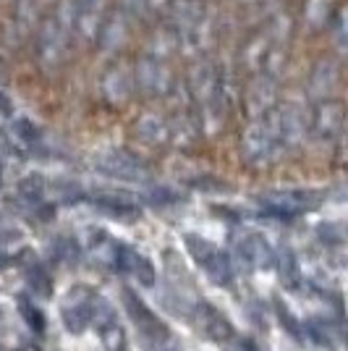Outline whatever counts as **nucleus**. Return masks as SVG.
<instances>
[{
    "mask_svg": "<svg viewBox=\"0 0 348 351\" xmlns=\"http://www.w3.org/2000/svg\"><path fill=\"white\" fill-rule=\"evenodd\" d=\"M186 249L191 252V257L197 260V265L202 267L207 273V278L218 286H228L233 278V270H231V260L220 252L212 241H207L202 236H186Z\"/></svg>",
    "mask_w": 348,
    "mask_h": 351,
    "instance_id": "nucleus-1",
    "label": "nucleus"
},
{
    "mask_svg": "<svg viewBox=\"0 0 348 351\" xmlns=\"http://www.w3.org/2000/svg\"><path fill=\"white\" fill-rule=\"evenodd\" d=\"M262 207L277 218H296L306 210H314L319 205V197L306 191H270L260 197Z\"/></svg>",
    "mask_w": 348,
    "mask_h": 351,
    "instance_id": "nucleus-2",
    "label": "nucleus"
},
{
    "mask_svg": "<svg viewBox=\"0 0 348 351\" xmlns=\"http://www.w3.org/2000/svg\"><path fill=\"white\" fill-rule=\"evenodd\" d=\"M191 320L197 322V328L202 330L207 338H212V341H218V343H228L233 338V325L231 320L220 312L218 307H212L210 302H204L199 299L194 309H191Z\"/></svg>",
    "mask_w": 348,
    "mask_h": 351,
    "instance_id": "nucleus-3",
    "label": "nucleus"
},
{
    "mask_svg": "<svg viewBox=\"0 0 348 351\" xmlns=\"http://www.w3.org/2000/svg\"><path fill=\"white\" fill-rule=\"evenodd\" d=\"M123 304H126V312L129 317L136 322L139 333L145 341H158V338H171V330L158 320V315L147 307L142 299H136V293L123 289Z\"/></svg>",
    "mask_w": 348,
    "mask_h": 351,
    "instance_id": "nucleus-4",
    "label": "nucleus"
},
{
    "mask_svg": "<svg viewBox=\"0 0 348 351\" xmlns=\"http://www.w3.org/2000/svg\"><path fill=\"white\" fill-rule=\"evenodd\" d=\"M236 252H238L241 263L247 265V267H254V270L270 267V265L275 263V252L260 234L238 236L236 239Z\"/></svg>",
    "mask_w": 348,
    "mask_h": 351,
    "instance_id": "nucleus-5",
    "label": "nucleus"
},
{
    "mask_svg": "<svg viewBox=\"0 0 348 351\" xmlns=\"http://www.w3.org/2000/svg\"><path fill=\"white\" fill-rule=\"evenodd\" d=\"M92 304H95V296L87 289H76L69 296V302L63 304V320L71 333H82L87 322H92Z\"/></svg>",
    "mask_w": 348,
    "mask_h": 351,
    "instance_id": "nucleus-6",
    "label": "nucleus"
},
{
    "mask_svg": "<svg viewBox=\"0 0 348 351\" xmlns=\"http://www.w3.org/2000/svg\"><path fill=\"white\" fill-rule=\"evenodd\" d=\"M116 267L121 270V273H131L142 286H155V280H158L155 267H152V263L147 260L145 254L134 252L131 247H123V244H118Z\"/></svg>",
    "mask_w": 348,
    "mask_h": 351,
    "instance_id": "nucleus-7",
    "label": "nucleus"
},
{
    "mask_svg": "<svg viewBox=\"0 0 348 351\" xmlns=\"http://www.w3.org/2000/svg\"><path fill=\"white\" fill-rule=\"evenodd\" d=\"M100 168L105 173L118 176V178H145V165L136 160H131L129 155H110L100 160Z\"/></svg>",
    "mask_w": 348,
    "mask_h": 351,
    "instance_id": "nucleus-8",
    "label": "nucleus"
},
{
    "mask_svg": "<svg viewBox=\"0 0 348 351\" xmlns=\"http://www.w3.org/2000/svg\"><path fill=\"white\" fill-rule=\"evenodd\" d=\"M89 254L95 257V263L116 267L118 244L108 234H92V239H89Z\"/></svg>",
    "mask_w": 348,
    "mask_h": 351,
    "instance_id": "nucleus-9",
    "label": "nucleus"
},
{
    "mask_svg": "<svg viewBox=\"0 0 348 351\" xmlns=\"http://www.w3.org/2000/svg\"><path fill=\"white\" fill-rule=\"evenodd\" d=\"M100 338H102L105 351H123V346H126V333H123V328H121L116 320L102 322Z\"/></svg>",
    "mask_w": 348,
    "mask_h": 351,
    "instance_id": "nucleus-10",
    "label": "nucleus"
},
{
    "mask_svg": "<svg viewBox=\"0 0 348 351\" xmlns=\"http://www.w3.org/2000/svg\"><path fill=\"white\" fill-rule=\"evenodd\" d=\"M277 265H280V276H283V280L288 283L290 289H296V286H299V280H301V270H299V263H296L293 252L286 249V252L280 254Z\"/></svg>",
    "mask_w": 348,
    "mask_h": 351,
    "instance_id": "nucleus-11",
    "label": "nucleus"
},
{
    "mask_svg": "<svg viewBox=\"0 0 348 351\" xmlns=\"http://www.w3.org/2000/svg\"><path fill=\"white\" fill-rule=\"evenodd\" d=\"M18 309H21V315L27 317V322H29L34 330H42L45 328V317H42V312L37 307H32L27 299H18Z\"/></svg>",
    "mask_w": 348,
    "mask_h": 351,
    "instance_id": "nucleus-12",
    "label": "nucleus"
},
{
    "mask_svg": "<svg viewBox=\"0 0 348 351\" xmlns=\"http://www.w3.org/2000/svg\"><path fill=\"white\" fill-rule=\"evenodd\" d=\"M32 286L42 293V296L50 293V276L45 273L42 267H34V270H32Z\"/></svg>",
    "mask_w": 348,
    "mask_h": 351,
    "instance_id": "nucleus-13",
    "label": "nucleus"
},
{
    "mask_svg": "<svg viewBox=\"0 0 348 351\" xmlns=\"http://www.w3.org/2000/svg\"><path fill=\"white\" fill-rule=\"evenodd\" d=\"M277 315H280V320H283V328H288L293 336L301 338V328H299V322L293 320V315H290L288 309H283V304H277Z\"/></svg>",
    "mask_w": 348,
    "mask_h": 351,
    "instance_id": "nucleus-14",
    "label": "nucleus"
},
{
    "mask_svg": "<svg viewBox=\"0 0 348 351\" xmlns=\"http://www.w3.org/2000/svg\"><path fill=\"white\" fill-rule=\"evenodd\" d=\"M14 239H18L16 226L5 215H0V241H14Z\"/></svg>",
    "mask_w": 348,
    "mask_h": 351,
    "instance_id": "nucleus-15",
    "label": "nucleus"
},
{
    "mask_svg": "<svg viewBox=\"0 0 348 351\" xmlns=\"http://www.w3.org/2000/svg\"><path fill=\"white\" fill-rule=\"evenodd\" d=\"M147 351H181L171 343V338H158V341H145Z\"/></svg>",
    "mask_w": 348,
    "mask_h": 351,
    "instance_id": "nucleus-16",
    "label": "nucleus"
},
{
    "mask_svg": "<svg viewBox=\"0 0 348 351\" xmlns=\"http://www.w3.org/2000/svg\"><path fill=\"white\" fill-rule=\"evenodd\" d=\"M18 351H40V349H37L34 343H29V346H21V349H18Z\"/></svg>",
    "mask_w": 348,
    "mask_h": 351,
    "instance_id": "nucleus-17",
    "label": "nucleus"
},
{
    "mask_svg": "<svg viewBox=\"0 0 348 351\" xmlns=\"http://www.w3.org/2000/svg\"><path fill=\"white\" fill-rule=\"evenodd\" d=\"M0 184H3V162H0Z\"/></svg>",
    "mask_w": 348,
    "mask_h": 351,
    "instance_id": "nucleus-18",
    "label": "nucleus"
}]
</instances>
